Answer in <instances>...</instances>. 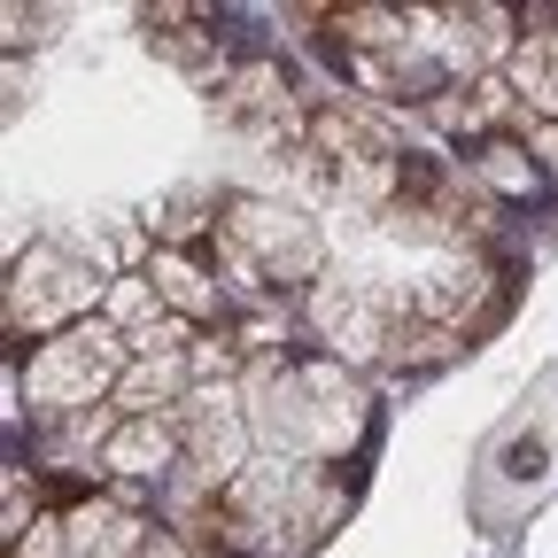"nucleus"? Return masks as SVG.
Masks as SVG:
<instances>
[{"instance_id": "nucleus-1", "label": "nucleus", "mask_w": 558, "mask_h": 558, "mask_svg": "<svg viewBox=\"0 0 558 558\" xmlns=\"http://www.w3.org/2000/svg\"><path fill=\"white\" fill-rule=\"evenodd\" d=\"M124 333L117 326H78V333H62L47 357H32V403L47 411V418H70L78 403H94V388L117 373V357H124Z\"/></svg>"}, {"instance_id": "nucleus-2", "label": "nucleus", "mask_w": 558, "mask_h": 558, "mask_svg": "<svg viewBox=\"0 0 558 558\" xmlns=\"http://www.w3.org/2000/svg\"><path fill=\"white\" fill-rule=\"evenodd\" d=\"M109 465H117V473H163V465H171V427L140 411L132 427L109 442Z\"/></svg>"}, {"instance_id": "nucleus-3", "label": "nucleus", "mask_w": 558, "mask_h": 558, "mask_svg": "<svg viewBox=\"0 0 558 558\" xmlns=\"http://www.w3.org/2000/svg\"><path fill=\"white\" fill-rule=\"evenodd\" d=\"M465 156H473V171H481V179H497L505 194H543V171H535V163H520L527 148H512L505 132H488V140H473Z\"/></svg>"}, {"instance_id": "nucleus-4", "label": "nucleus", "mask_w": 558, "mask_h": 558, "mask_svg": "<svg viewBox=\"0 0 558 558\" xmlns=\"http://www.w3.org/2000/svg\"><path fill=\"white\" fill-rule=\"evenodd\" d=\"M148 279H156V295H163V303H186L194 318H218V303H226L218 288H202V271H194L186 256H156Z\"/></svg>"}, {"instance_id": "nucleus-5", "label": "nucleus", "mask_w": 558, "mask_h": 558, "mask_svg": "<svg viewBox=\"0 0 558 558\" xmlns=\"http://www.w3.org/2000/svg\"><path fill=\"white\" fill-rule=\"evenodd\" d=\"M388 186H396V202H418V209H435V202H442V163H435V156H418V148H403Z\"/></svg>"}, {"instance_id": "nucleus-6", "label": "nucleus", "mask_w": 558, "mask_h": 558, "mask_svg": "<svg viewBox=\"0 0 558 558\" xmlns=\"http://www.w3.org/2000/svg\"><path fill=\"white\" fill-rule=\"evenodd\" d=\"M512 473L535 481V473H543V442H512Z\"/></svg>"}]
</instances>
